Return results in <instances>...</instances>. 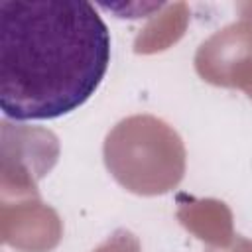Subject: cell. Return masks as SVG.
<instances>
[{
  "mask_svg": "<svg viewBox=\"0 0 252 252\" xmlns=\"http://www.w3.org/2000/svg\"><path fill=\"white\" fill-rule=\"evenodd\" d=\"M110 32L85 0L0 2V108L18 122L83 106L110 65Z\"/></svg>",
  "mask_w": 252,
  "mask_h": 252,
  "instance_id": "obj_1",
  "label": "cell"
}]
</instances>
